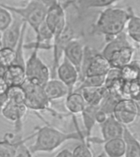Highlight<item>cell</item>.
Here are the masks:
<instances>
[{
    "mask_svg": "<svg viewBox=\"0 0 140 157\" xmlns=\"http://www.w3.org/2000/svg\"><path fill=\"white\" fill-rule=\"evenodd\" d=\"M5 67L3 66H2V64H1V62H0V75H3V73H4L5 71Z\"/></svg>",
    "mask_w": 140,
    "mask_h": 157,
    "instance_id": "d590c367",
    "label": "cell"
},
{
    "mask_svg": "<svg viewBox=\"0 0 140 157\" xmlns=\"http://www.w3.org/2000/svg\"><path fill=\"white\" fill-rule=\"evenodd\" d=\"M13 14V13H12ZM27 24L17 15L13 14V20L10 25L2 31V47L15 49L21 36L22 31Z\"/></svg>",
    "mask_w": 140,
    "mask_h": 157,
    "instance_id": "8fae6325",
    "label": "cell"
},
{
    "mask_svg": "<svg viewBox=\"0 0 140 157\" xmlns=\"http://www.w3.org/2000/svg\"><path fill=\"white\" fill-rule=\"evenodd\" d=\"M21 87L25 91V105L28 110H51V101L47 97L44 86L25 78Z\"/></svg>",
    "mask_w": 140,
    "mask_h": 157,
    "instance_id": "5b68a950",
    "label": "cell"
},
{
    "mask_svg": "<svg viewBox=\"0 0 140 157\" xmlns=\"http://www.w3.org/2000/svg\"><path fill=\"white\" fill-rule=\"evenodd\" d=\"M3 78L7 82L8 87L14 85H21L25 80V66L18 64H12L5 69Z\"/></svg>",
    "mask_w": 140,
    "mask_h": 157,
    "instance_id": "2e32d148",
    "label": "cell"
},
{
    "mask_svg": "<svg viewBox=\"0 0 140 157\" xmlns=\"http://www.w3.org/2000/svg\"><path fill=\"white\" fill-rule=\"evenodd\" d=\"M139 78L131 81H125L120 87V96L123 98H129L139 101Z\"/></svg>",
    "mask_w": 140,
    "mask_h": 157,
    "instance_id": "603a6c76",
    "label": "cell"
},
{
    "mask_svg": "<svg viewBox=\"0 0 140 157\" xmlns=\"http://www.w3.org/2000/svg\"><path fill=\"white\" fill-rule=\"evenodd\" d=\"M122 139L125 145L126 157H140V143L137 137L133 134L127 126L124 127L122 133Z\"/></svg>",
    "mask_w": 140,
    "mask_h": 157,
    "instance_id": "e0dca14e",
    "label": "cell"
},
{
    "mask_svg": "<svg viewBox=\"0 0 140 157\" xmlns=\"http://www.w3.org/2000/svg\"><path fill=\"white\" fill-rule=\"evenodd\" d=\"M108 115H108L107 113H106L105 111L100 110L99 107H98V110L96 111V114H95L96 124H103V123L107 120V118L108 117Z\"/></svg>",
    "mask_w": 140,
    "mask_h": 157,
    "instance_id": "4dcf8cb0",
    "label": "cell"
},
{
    "mask_svg": "<svg viewBox=\"0 0 140 157\" xmlns=\"http://www.w3.org/2000/svg\"><path fill=\"white\" fill-rule=\"evenodd\" d=\"M44 21L53 34V39L63 33L68 23L65 8L61 2L47 8Z\"/></svg>",
    "mask_w": 140,
    "mask_h": 157,
    "instance_id": "9c48e42d",
    "label": "cell"
},
{
    "mask_svg": "<svg viewBox=\"0 0 140 157\" xmlns=\"http://www.w3.org/2000/svg\"><path fill=\"white\" fill-rule=\"evenodd\" d=\"M8 101V98H7V93H2V94H0V111L2 110V109L3 108L7 102Z\"/></svg>",
    "mask_w": 140,
    "mask_h": 157,
    "instance_id": "e575fe53",
    "label": "cell"
},
{
    "mask_svg": "<svg viewBox=\"0 0 140 157\" xmlns=\"http://www.w3.org/2000/svg\"><path fill=\"white\" fill-rule=\"evenodd\" d=\"M104 83H105V75L85 76L80 79V86L77 88H75L74 90L78 91L80 88H86V87H102L104 86Z\"/></svg>",
    "mask_w": 140,
    "mask_h": 157,
    "instance_id": "4316f807",
    "label": "cell"
},
{
    "mask_svg": "<svg viewBox=\"0 0 140 157\" xmlns=\"http://www.w3.org/2000/svg\"><path fill=\"white\" fill-rule=\"evenodd\" d=\"M112 115L123 125L131 124L139 116V102L129 98L120 99L115 104Z\"/></svg>",
    "mask_w": 140,
    "mask_h": 157,
    "instance_id": "ba28073f",
    "label": "cell"
},
{
    "mask_svg": "<svg viewBox=\"0 0 140 157\" xmlns=\"http://www.w3.org/2000/svg\"><path fill=\"white\" fill-rule=\"evenodd\" d=\"M110 68L111 66L107 59L104 57L101 52H93V49L84 47L80 81L85 76L106 75Z\"/></svg>",
    "mask_w": 140,
    "mask_h": 157,
    "instance_id": "8992f818",
    "label": "cell"
},
{
    "mask_svg": "<svg viewBox=\"0 0 140 157\" xmlns=\"http://www.w3.org/2000/svg\"><path fill=\"white\" fill-rule=\"evenodd\" d=\"M15 58H16L15 49L8 47L0 48V62L5 68L14 63Z\"/></svg>",
    "mask_w": 140,
    "mask_h": 157,
    "instance_id": "f1b7e54d",
    "label": "cell"
},
{
    "mask_svg": "<svg viewBox=\"0 0 140 157\" xmlns=\"http://www.w3.org/2000/svg\"><path fill=\"white\" fill-rule=\"evenodd\" d=\"M78 91L81 93L86 105H99L106 92V88L105 86L86 87V88H80Z\"/></svg>",
    "mask_w": 140,
    "mask_h": 157,
    "instance_id": "d6986e66",
    "label": "cell"
},
{
    "mask_svg": "<svg viewBox=\"0 0 140 157\" xmlns=\"http://www.w3.org/2000/svg\"><path fill=\"white\" fill-rule=\"evenodd\" d=\"M73 156H82V157H92L93 154L91 151L90 147L87 144L86 142H81V144L76 146L72 151Z\"/></svg>",
    "mask_w": 140,
    "mask_h": 157,
    "instance_id": "f546056e",
    "label": "cell"
},
{
    "mask_svg": "<svg viewBox=\"0 0 140 157\" xmlns=\"http://www.w3.org/2000/svg\"><path fill=\"white\" fill-rule=\"evenodd\" d=\"M98 107H99L98 105H86L83 111L80 113V115H82L84 127L86 132V139L91 137L92 130L96 124L95 114Z\"/></svg>",
    "mask_w": 140,
    "mask_h": 157,
    "instance_id": "7402d4cb",
    "label": "cell"
},
{
    "mask_svg": "<svg viewBox=\"0 0 140 157\" xmlns=\"http://www.w3.org/2000/svg\"><path fill=\"white\" fill-rule=\"evenodd\" d=\"M101 54L107 59L111 68L120 69L134 59V48L124 31L107 42Z\"/></svg>",
    "mask_w": 140,
    "mask_h": 157,
    "instance_id": "3957f363",
    "label": "cell"
},
{
    "mask_svg": "<svg viewBox=\"0 0 140 157\" xmlns=\"http://www.w3.org/2000/svg\"><path fill=\"white\" fill-rule=\"evenodd\" d=\"M101 132L102 137L101 143L115 137H121L125 125L120 124L112 114L108 115L107 120L101 124Z\"/></svg>",
    "mask_w": 140,
    "mask_h": 157,
    "instance_id": "5bb4252c",
    "label": "cell"
},
{
    "mask_svg": "<svg viewBox=\"0 0 140 157\" xmlns=\"http://www.w3.org/2000/svg\"><path fill=\"white\" fill-rule=\"evenodd\" d=\"M27 107L24 103H15L7 101L0 113L7 120L13 123L17 132H21L22 128V120L27 113Z\"/></svg>",
    "mask_w": 140,
    "mask_h": 157,
    "instance_id": "7c38bea8",
    "label": "cell"
},
{
    "mask_svg": "<svg viewBox=\"0 0 140 157\" xmlns=\"http://www.w3.org/2000/svg\"><path fill=\"white\" fill-rule=\"evenodd\" d=\"M120 75L125 81H131L139 78L140 62L138 60H134L120 69Z\"/></svg>",
    "mask_w": 140,
    "mask_h": 157,
    "instance_id": "d4e9b609",
    "label": "cell"
},
{
    "mask_svg": "<svg viewBox=\"0 0 140 157\" xmlns=\"http://www.w3.org/2000/svg\"><path fill=\"white\" fill-rule=\"evenodd\" d=\"M105 155L109 157L125 156V145L122 137H115L103 142Z\"/></svg>",
    "mask_w": 140,
    "mask_h": 157,
    "instance_id": "44dd1931",
    "label": "cell"
},
{
    "mask_svg": "<svg viewBox=\"0 0 140 157\" xmlns=\"http://www.w3.org/2000/svg\"><path fill=\"white\" fill-rule=\"evenodd\" d=\"M39 1L41 2L42 4H44L47 8L60 2V0H39Z\"/></svg>",
    "mask_w": 140,
    "mask_h": 157,
    "instance_id": "836d02e7",
    "label": "cell"
},
{
    "mask_svg": "<svg viewBox=\"0 0 140 157\" xmlns=\"http://www.w3.org/2000/svg\"><path fill=\"white\" fill-rule=\"evenodd\" d=\"M2 46V32L0 31V48Z\"/></svg>",
    "mask_w": 140,
    "mask_h": 157,
    "instance_id": "8d00e7d4",
    "label": "cell"
},
{
    "mask_svg": "<svg viewBox=\"0 0 140 157\" xmlns=\"http://www.w3.org/2000/svg\"><path fill=\"white\" fill-rule=\"evenodd\" d=\"M44 88L47 97L51 101L66 98L69 93L68 88L58 78H50L44 85Z\"/></svg>",
    "mask_w": 140,
    "mask_h": 157,
    "instance_id": "9a60e30c",
    "label": "cell"
},
{
    "mask_svg": "<svg viewBox=\"0 0 140 157\" xmlns=\"http://www.w3.org/2000/svg\"><path fill=\"white\" fill-rule=\"evenodd\" d=\"M120 0H76L79 8L82 10L101 8L112 6Z\"/></svg>",
    "mask_w": 140,
    "mask_h": 157,
    "instance_id": "484cf974",
    "label": "cell"
},
{
    "mask_svg": "<svg viewBox=\"0 0 140 157\" xmlns=\"http://www.w3.org/2000/svg\"><path fill=\"white\" fill-rule=\"evenodd\" d=\"M3 7L9 10L13 14L20 17L27 25H29L35 32L40 25L44 22L47 12V7L39 0H29L24 7H16L1 2Z\"/></svg>",
    "mask_w": 140,
    "mask_h": 157,
    "instance_id": "277c9868",
    "label": "cell"
},
{
    "mask_svg": "<svg viewBox=\"0 0 140 157\" xmlns=\"http://www.w3.org/2000/svg\"><path fill=\"white\" fill-rule=\"evenodd\" d=\"M7 88H8V85L7 82L5 81L3 76L0 75V94L6 93Z\"/></svg>",
    "mask_w": 140,
    "mask_h": 157,
    "instance_id": "d6a6232c",
    "label": "cell"
},
{
    "mask_svg": "<svg viewBox=\"0 0 140 157\" xmlns=\"http://www.w3.org/2000/svg\"><path fill=\"white\" fill-rule=\"evenodd\" d=\"M6 93L9 101L25 104V91L21 85L9 86Z\"/></svg>",
    "mask_w": 140,
    "mask_h": 157,
    "instance_id": "83f0119b",
    "label": "cell"
},
{
    "mask_svg": "<svg viewBox=\"0 0 140 157\" xmlns=\"http://www.w3.org/2000/svg\"><path fill=\"white\" fill-rule=\"evenodd\" d=\"M84 46L81 44L80 41L74 38L69 40L63 49L62 56L66 57L78 70L80 73V78L81 65L84 58Z\"/></svg>",
    "mask_w": 140,
    "mask_h": 157,
    "instance_id": "4fadbf2b",
    "label": "cell"
},
{
    "mask_svg": "<svg viewBox=\"0 0 140 157\" xmlns=\"http://www.w3.org/2000/svg\"><path fill=\"white\" fill-rule=\"evenodd\" d=\"M128 38L132 39L135 44L140 43V17L134 13L130 7V12L125 29Z\"/></svg>",
    "mask_w": 140,
    "mask_h": 157,
    "instance_id": "ffe728a7",
    "label": "cell"
},
{
    "mask_svg": "<svg viewBox=\"0 0 140 157\" xmlns=\"http://www.w3.org/2000/svg\"><path fill=\"white\" fill-rule=\"evenodd\" d=\"M55 74L57 76V78L65 83L68 88L69 93L74 91L76 83L80 81V73L78 70L64 56H62V60L59 62Z\"/></svg>",
    "mask_w": 140,
    "mask_h": 157,
    "instance_id": "30bf717a",
    "label": "cell"
},
{
    "mask_svg": "<svg viewBox=\"0 0 140 157\" xmlns=\"http://www.w3.org/2000/svg\"><path fill=\"white\" fill-rule=\"evenodd\" d=\"M39 49L32 48V52L29 58L25 62V71L27 79L44 86L51 77V72L49 67L39 56Z\"/></svg>",
    "mask_w": 140,
    "mask_h": 157,
    "instance_id": "52a82bcc",
    "label": "cell"
},
{
    "mask_svg": "<svg viewBox=\"0 0 140 157\" xmlns=\"http://www.w3.org/2000/svg\"><path fill=\"white\" fill-rule=\"evenodd\" d=\"M35 142L29 147L32 155L38 152H52L56 150L64 142L71 140L85 142V137L79 130L65 132L49 125L39 128L34 133Z\"/></svg>",
    "mask_w": 140,
    "mask_h": 157,
    "instance_id": "6da1fadb",
    "label": "cell"
},
{
    "mask_svg": "<svg viewBox=\"0 0 140 157\" xmlns=\"http://www.w3.org/2000/svg\"><path fill=\"white\" fill-rule=\"evenodd\" d=\"M130 12L128 9L120 7H107L101 12L95 23V31L109 41L118 34L125 31V25Z\"/></svg>",
    "mask_w": 140,
    "mask_h": 157,
    "instance_id": "7a4b0ae2",
    "label": "cell"
},
{
    "mask_svg": "<svg viewBox=\"0 0 140 157\" xmlns=\"http://www.w3.org/2000/svg\"><path fill=\"white\" fill-rule=\"evenodd\" d=\"M56 157H72L73 156V153L72 151L70 149H63L57 152L56 154Z\"/></svg>",
    "mask_w": 140,
    "mask_h": 157,
    "instance_id": "1f68e13d",
    "label": "cell"
},
{
    "mask_svg": "<svg viewBox=\"0 0 140 157\" xmlns=\"http://www.w3.org/2000/svg\"><path fill=\"white\" fill-rule=\"evenodd\" d=\"M23 138L14 139L13 137H5L0 140V157H15L17 147Z\"/></svg>",
    "mask_w": 140,
    "mask_h": 157,
    "instance_id": "cb8c5ba5",
    "label": "cell"
},
{
    "mask_svg": "<svg viewBox=\"0 0 140 157\" xmlns=\"http://www.w3.org/2000/svg\"><path fill=\"white\" fill-rule=\"evenodd\" d=\"M86 103L79 91H72L66 96L65 106L66 109L72 115L80 114L84 109Z\"/></svg>",
    "mask_w": 140,
    "mask_h": 157,
    "instance_id": "ac0fdd59",
    "label": "cell"
}]
</instances>
